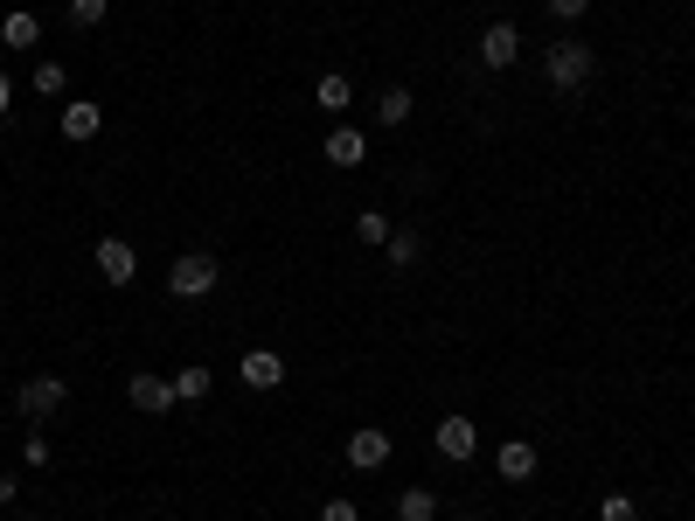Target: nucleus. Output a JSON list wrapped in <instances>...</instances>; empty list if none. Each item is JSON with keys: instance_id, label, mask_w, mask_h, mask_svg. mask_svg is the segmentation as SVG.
Returning <instances> with one entry per match:
<instances>
[{"instance_id": "nucleus-1", "label": "nucleus", "mask_w": 695, "mask_h": 521, "mask_svg": "<svg viewBox=\"0 0 695 521\" xmlns=\"http://www.w3.org/2000/svg\"><path fill=\"white\" fill-rule=\"evenodd\" d=\"M591 70H598V56H591V43H577V35H563V43L542 49V77H550L556 90H585Z\"/></svg>"}, {"instance_id": "nucleus-2", "label": "nucleus", "mask_w": 695, "mask_h": 521, "mask_svg": "<svg viewBox=\"0 0 695 521\" xmlns=\"http://www.w3.org/2000/svg\"><path fill=\"white\" fill-rule=\"evenodd\" d=\"M216 278H223V265L209 251H188V257L167 265V292H175V300H202V292H216Z\"/></svg>"}, {"instance_id": "nucleus-3", "label": "nucleus", "mask_w": 695, "mask_h": 521, "mask_svg": "<svg viewBox=\"0 0 695 521\" xmlns=\"http://www.w3.org/2000/svg\"><path fill=\"white\" fill-rule=\"evenodd\" d=\"M70 403V383L63 376H28L22 389H14V411H22L28 424H43V417H56Z\"/></svg>"}, {"instance_id": "nucleus-4", "label": "nucleus", "mask_w": 695, "mask_h": 521, "mask_svg": "<svg viewBox=\"0 0 695 521\" xmlns=\"http://www.w3.org/2000/svg\"><path fill=\"white\" fill-rule=\"evenodd\" d=\"M125 403H133L140 417L175 411V376H125Z\"/></svg>"}, {"instance_id": "nucleus-5", "label": "nucleus", "mask_w": 695, "mask_h": 521, "mask_svg": "<svg viewBox=\"0 0 695 521\" xmlns=\"http://www.w3.org/2000/svg\"><path fill=\"white\" fill-rule=\"evenodd\" d=\"M431 445H439L453 467H466V459L480 452V424L474 417H439V432H431Z\"/></svg>"}, {"instance_id": "nucleus-6", "label": "nucleus", "mask_w": 695, "mask_h": 521, "mask_svg": "<svg viewBox=\"0 0 695 521\" xmlns=\"http://www.w3.org/2000/svg\"><path fill=\"white\" fill-rule=\"evenodd\" d=\"M91 257H98V278H105V286H133V278H140V251L125 244V237H105Z\"/></svg>"}, {"instance_id": "nucleus-7", "label": "nucleus", "mask_w": 695, "mask_h": 521, "mask_svg": "<svg viewBox=\"0 0 695 521\" xmlns=\"http://www.w3.org/2000/svg\"><path fill=\"white\" fill-rule=\"evenodd\" d=\"M515 56H522V28L515 22H487L480 28V63L487 70H515Z\"/></svg>"}, {"instance_id": "nucleus-8", "label": "nucleus", "mask_w": 695, "mask_h": 521, "mask_svg": "<svg viewBox=\"0 0 695 521\" xmlns=\"http://www.w3.org/2000/svg\"><path fill=\"white\" fill-rule=\"evenodd\" d=\"M237 383L265 397V389H278V383H286V355H272V348H251V355L237 362Z\"/></svg>"}, {"instance_id": "nucleus-9", "label": "nucleus", "mask_w": 695, "mask_h": 521, "mask_svg": "<svg viewBox=\"0 0 695 521\" xmlns=\"http://www.w3.org/2000/svg\"><path fill=\"white\" fill-rule=\"evenodd\" d=\"M348 467H355V473L390 467V432H383V424H362V432H348Z\"/></svg>"}, {"instance_id": "nucleus-10", "label": "nucleus", "mask_w": 695, "mask_h": 521, "mask_svg": "<svg viewBox=\"0 0 695 521\" xmlns=\"http://www.w3.org/2000/svg\"><path fill=\"white\" fill-rule=\"evenodd\" d=\"M536 467H542V459H536V445H529V438H508V445L494 452V473H501V480H515V487H522V480H536Z\"/></svg>"}, {"instance_id": "nucleus-11", "label": "nucleus", "mask_w": 695, "mask_h": 521, "mask_svg": "<svg viewBox=\"0 0 695 521\" xmlns=\"http://www.w3.org/2000/svg\"><path fill=\"white\" fill-rule=\"evenodd\" d=\"M321 154H327V167H362V160H369V140L355 133V125H334Z\"/></svg>"}, {"instance_id": "nucleus-12", "label": "nucleus", "mask_w": 695, "mask_h": 521, "mask_svg": "<svg viewBox=\"0 0 695 521\" xmlns=\"http://www.w3.org/2000/svg\"><path fill=\"white\" fill-rule=\"evenodd\" d=\"M98 125H105V111L91 105V98H70V105H63V140L84 146V140H98Z\"/></svg>"}, {"instance_id": "nucleus-13", "label": "nucleus", "mask_w": 695, "mask_h": 521, "mask_svg": "<svg viewBox=\"0 0 695 521\" xmlns=\"http://www.w3.org/2000/svg\"><path fill=\"white\" fill-rule=\"evenodd\" d=\"M313 105H321V111H334V119H341V111L355 105V84L341 77V70H334V77H321V84H313Z\"/></svg>"}, {"instance_id": "nucleus-14", "label": "nucleus", "mask_w": 695, "mask_h": 521, "mask_svg": "<svg viewBox=\"0 0 695 521\" xmlns=\"http://www.w3.org/2000/svg\"><path fill=\"white\" fill-rule=\"evenodd\" d=\"M397 521H439V494H431V487H404L397 494Z\"/></svg>"}, {"instance_id": "nucleus-15", "label": "nucleus", "mask_w": 695, "mask_h": 521, "mask_svg": "<svg viewBox=\"0 0 695 521\" xmlns=\"http://www.w3.org/2000/svg\"><path fill=\"white\" fill-rule=\"evenodd\" d=\"M35 35H43V22H35L28 8H14L8 22H0V43H8V49H35Z\"/></svg>"}, {"instance_id": "nucleus-16", "label": "nucleus", "mask_w": 695, "mask_h": 521, "mask_svg": "<svg viewBox=\"0 0 695 521\" xmlns=\"http://www.w3.org/2000/svg\"><path fill=\"white\" fill-rule=\"evenodd\" d=\"M383 257H390V265H397V271H410V265H418V257H424V237H418V230H390Z\"/></svg>"}, {"instance_id": "nucleus-17", "label": "nucleus", "mask_w": 695, "mask_h": 521, "mask_svg": "<svg viewBox=\"0 0 695 521\" xmlns=\"http://www.w3.org/2000/svg\"><path fill=\"white\" fill-rule=\"evenodd\" d=\"M209 389H216L209 368H181V376H175V403H202Z\"/></svg>"}, {"instance_id": "nucleus-18", "label": "nucleus", "mask_w": 695, "mask_h": 521, "mask_svg": "<svg viewBox=\"0 0 695 521\" xmlns=\"http://www.w3.org/2000/svg\"><path fill=\"white\" fill-rule=\"evenodd\" d=\"M410 119V90L397 84V90H383V98H375V125H404Z\"/></svg>"}, {"instance_id": "nucleus-19", "label": "nucleus", "mask_w": 695, "mask_h": 521, "mask_svg": "<svg viewBox=\"0 0 695 521\" xmlns=\"http://www.w3.org/2000/svg\"><path fill=\"white\" fill-rule=\"evenodd\" d=\"M35 90H43V98H63V90H70V70H63V63H35Z\"/></svg>"}, {"instance_id": "nucleus-20", "label": "nucleus", "mask_w": 695, "mask_h": 521, "mask_svg": "<svg viewBox=\"0 0 695 521\" xmlns=\"http://www.w3.org/2000/svg\"><path fill=\"white\" fill-rule=\"evenodd\" d=\"M355 237H362V244H390V216L383 209H362V216H355Z\"/></svg>"}, {"instance_id": "nucleus-21", "label": "nucleus", "mask_w": 695, "mask_h": 521, "mask_svg": "<svg viewBox=\"0 0 695 521\" xmlns=\"http://www.w3.org/2000/svg\"><path fill=\"white\" fill-rule=\"evenodd\" d=\"M598 521H640V508H633V494H606L598 500Z\"/></svg>"}, {"instance_id": "nucleus-22", "label": "nucleus", "mask_w": 695, "mask_h": 521, "mask_svg": "<svg viewBox=\"0 0 695 521\" xmlns=\"http://www.w3.org/2000/svg\"><path fill=\"white\" fill-rule=\"evenodd\" d=\"M105 14H111V0H70V22L77 28H98Z\"/></svg>"}, {"instance_id": "nucleus-23", "label": "nucleus", "mask_w": 695, "mask_h": 521, "mask_svg": "<svg viewBox=\"0 0 695 521\" xmlns=\"http://www.w3.org/2000/svg\"><path fill=\"white\" fill-rule=\"evenodd\" d=\"M542 8H550V14H556V22H563V28H571V22H585V14H591V0H542Z\"/></svg>"}, {"instance_id": "nucleus-24", "label": "nucleus", "mask_w": 695, "mask_h": 521, "mask_svg": "<svg viewBox=\"0 0 695 521\" xmlns=\"http://www.w3.org/2000/svg\"><path fill=\"white\" fill-rule=\"evenodd\" d=\"M321 521H362V508H355V500H327Z\"/></svg>"}, {"instance_id": "nucleus-25", "label": "nucleus", "mask_w": 695, "mask_h": 521, "mask_svg": "<svg viewBox=\"0 0 695 521\" xmlns=\"http://www.w3.org/2000/svg\"><path fill=\"white\" fill-rule=\"evenodd\" d=\"M8 111H14V77L0 70V119H8Z\"/></svg>"}, {"instance_id": "nucleus-26", "label": "nucleus", "mask_w": 695, "mask_h": 521, "mask_svg": "<svg viewBox=\"0 0 695 521\" xmlns=\"http://www.w3.org/2000/svg\"><path fill=\"white\" fill-rule=\"evenodd\" d=\"M14 494H22V487H14V473H0V508H8Z\"/></svg>"}, {"instance_id": "nucleus-27", "label": "nucleus", "mask_w": 695, "mask_h": 521, "mask_svg": "<svg viewBox=\"0 0 695 521\" xmlns=\"http://www.w3.org/2000/svg\"><path fill=\"white\" fill-rule=\"evenodd\" d=\"M688 119H695V98H688Z\"/></svg>"}, {"instance_id": "nucleus-28", "label": "nucleus", "mask_w": 695, "mask_h": 521, "mask_svg": "<svg viewBox=\"0 0 695 521\" xmlns=\"http://www.w3.org/2000/svg\"><path fill=\"white\" fill-rule=\"evenodd\" d=\"M22 521H43V514H22Z\"/></svg>"}]
</instances>
